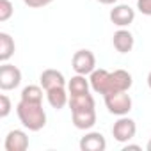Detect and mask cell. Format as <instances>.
I'll return each instance as SVG.
<instances>
[{
    "label": "cell",
    "mask_w": 151,
    "mask_h": 151,
    "mask_svg": "<svg viewBox=\"0 0 151 151\" xmlns=\"http://www.w3.org/2000/svg\"><path fill=\"white\" fill-rule=\"evenodd\" d=\"M89 82H91V89L98 94H112V93H123V91H130L133 78L132 75L124 69H114V71H107V69H94L89 75Z\"/></svg>",
    "instance_id": "1"
},
{
    "label": "cell",
    "mask_w": 151,
    "mask_h": 151,
    "mask_svg": "<svg viewBox=\"0 0 151 151\" xmlns=\"http://www.w3.org/2000/svg\"><path fill=\"white\" fill-rule=\"evenodd\" d=\"M16 114L20 123L30 132H39L46 126V112L43 109V103L20 100V103L16 105Z\"/></svg>",
    "instance_id": "2"
},
{
    "label": "cell",
    "mask_w": 151,
    "mask_h": 151,
    "mask_svg": "<svg viewBox=\"0 0 151 151\" xmlns=\"http://www.w3.org/2000/svg\"><path fill=\"white\" fill-rule=\"evenodd\" d=\"M105 105L109 109L110 114L114 116H126L132 107H133V101L128 94V91H123V93H112V94H105Z\"/></svg>",
    "instance_id": "3"
},
{
    "label": "cell",
    "mask_w": 151,
    "mask_h": 151,
    "mask_svg": "<svg viewBox=\"0 0 151 151\" xmlns=\"http://www.w3.org/2000/svg\"><path fill=\"white\" fill-rule=\"evenodd\" d=\"M71 66L75 69V73L78 75H91L96 69V57L91 50H78L75 52L73 59H71Z\"/></svg>",
    "instance_id": "4"
},
{
    "label": "cell",
    "mask_w": 151,
    "mask_h": 151,
    "mask_svg": "<svg viewBox=\"0 0 151 151\" xmlns=\"http://www.w3.org/2000/svg\"><path fill=\"white\" fill-rule=\"evenodd\" d=\"M135 133H137V124L132 117H126V116H121L112 126V135L121 144L130 142L135 137Z\"/></svg>",
    "instance_id": "5"
},
{
    "label": "cell",
    "mask_w": 151,
    "mask_h": 151,
    "mask_svg": "<svg viewBox=\"0 0 151 151\" xmlns=\"http://www.w3.org/2000/svg\"><path fill=\"white\" fill-rule=\"evenodd\" d=\"M22 84V71L20 68L2 62L0 66V89L2 91H13Z\"/></svg>",
    "instance_id": "6"
},
{
    "label": "cell",
    "mask_w": 151,
    "mask_h": 151,
    "mask_svg": "<svg viewBox=\"0 0 151 151\" xmlns=\"http://www.w3.org/2000/svg\"><path fill=\"white\" fill-rule=\"evenodd\" d=\"M109 16H110V22H112L114 25L124 29V27H128L130 23H133V20H135V11H133L130 6H126V4H119V6H116V7L110 11Z\"/></svg>",
    "instance_id": "7"
},
{
    "label": "cell",
    "mask_w": 151,
    "mask_h": 151,
    "mask_svg": "<svg viewBox=\"0 0 151 151\" xmlns=\"http://www.w3.org/2000/svg\"><path fill=\"white\" fill-rule=\"evenodd\" d=\"M29 147V137L23 130H11L6 137L4 149L6 151H25Z\"/></svg>",
    "instance_id": "8"
},
{
    "label": "cell",
    "mask_w": 151,
    "mask_h": 151,
    "mask_svg": "<svg viewBox=\"0 0 151 151\" xmlns=\"http://www.w3.org/2000/svg\"><path fill=\"white\" fill-rule=\"evenodd\" d=\"M80 149L82 151H105L107 149V140H105L103 133L89 132L80 139Z\"/></svg>",
    "instance_id": "9"
},
{
    "label": "cell",
    "mask_w": 151,
    "mask_h": 151,
    "mask_svg": "<svg viewBox=\"0 0 151 151\" xmlns=\"http://www.w3.org/2000/svg\"><path fill=\"white\" fill-rule=\"evenodd\" d=\"M39 82H41V87L45 91H50V89H55V87H66V78L64 75L57 69H45L39 77Z\"/></svg>",
    "instance_id": "10"
},
{
    "label": "cell",
    "mask_w": 151,
    "mask_h": 151,
    "mask_svg": "<svg viewBox=\"0 0 151 151\" xmlns=\"http://www.w3.org/2000/svg\"><path fill=\"white\" fill-rule=\"evenodd\" d=\"M112 45L114 48L119 52V53H128L133 50V45H135V39H133V34L126 29H119L117 32H114V37H112Z\"/></svg>",
    "instance_id": "11"
},
{
    "label": "cell",
    "mask_w": 151,
    "mask_h": 151,
    "mask_svg": "<svg viewBox=\"0 0 151 151\" xmlns=\"http://www.w3.org/2000/svg\"><path fill=\"white\" fill-rule=\"evenodd\" d=\"M71 119H73L75 128H78V130H91L96 124V110L89 109V110L71 112Z\"/></svg>",
    "instance_id": "12"
},
{
    "label": "cell",
    "mask_w": 151,
    "mask_h": 151,
    "mask_svg": "<svg viewBox=\"0 0 151 151\" xmlns=\"http://www.w3.org/2000/svg\"><path fill=\"white\" fill-rule=\"evenodd\" d=\"M68 105H69L71 112H77V110H89V109H94V107H96L94 98H93V94H89V93L69 96V103H68Z\"/></svg>",
    "instance_id": "13"
},
{
    "label": "cell",
    "mask_w": 151,
    "mask_h": 151,
    "mask_svg": "<svg viewBox=\"0 0 151 151\" xmlns=\"http://www.w3.org/2000/svg\"><path fill=\"white\" fill-rule=\"evenodd\" d=\"M46 100L52 105V109L60 110V109H64L69 103V94L66 93L64 87H55V89L46 91Z\"/></svg>",
    "instance_id": "14"
},
{
    "label": "cell",
    "mask_w": 151,
    "mask_h": 151,
    "mask_svg": "<svg viewBox=\"0 0 151 151\" xmlns=\"http://www.w3.org/2000/svg\"><path fill=\"white\" fill-rule=\"evenodd\" d=\"M89 87H91V82L86 78V75H78V73L75 75V77H71V80L68 82V93H69V96L89 93Z\"/></svg>",
    "instance_id": "15"
},
{
    "label": "cell",
    "mask_w": 151,
    "mask_h": 151,
    "mask_svg": "<svg viewBox=\"0 0 151 151\" xmlns=\"http://www.w3.org/2000/svg\"><path fill=\"white\" fill-rule=\"evenodd\" d=\"M14 50H16L14 39L7 32H0V60L7 62L14 55Z\"/></svg>",
    "instance_id": "16"
},
{
    "label": "cell",
    "mask_w": 151,
    "mask_h": 151,
    "mask_svg": "<svg viewBox=\"0 0 151 151\" xmlns=\"http://www.w3.org/2000/svg\"><path fill=\"white\" fill-rule=\"evenodd\" d=\"M22 100L32 103H43V89L39 86H27L22 91Z\"/></svg>",
    "instance_id": "17"
},
{
    "label": "cell",
    "mask_w": 151,
    "mask_h": 151,
    "mask_svg": "<svg viewBox=\"0 0 151 151\" xmlns=\"http://www.w3.org/2000/svg\"><path fill=\"white\" fill-rule=\"evenodd\" d=\"M14 13V6L11 0H0V22H7Z\"/></svg>",
    "instance_id": "18"
},
{
    "label": "cell",
    "mask_w": 151,
    "mask_h": 151,
    "mask_svg": "<svg viewBox=\"0 0 151 151\" xmlns=\"http://www.w3.org/2000/svg\"><path fill=\"white\" fill-rule=\"evenodd\" d=\"M11 109H13V105H11L9 96L7 94H0V117L6 119L11 114Z\"/></svg>",
    "instance_id": "19"
},
{
    "label": "cell",
    "mask_w": 151,
    "mask_h": 151,
    "mask_svg": "<svg viewBox=\"0 0 151 151\" xmlns=\"http://www.w3.org/2000/svg\"><path fill=\"white\" fill-rule=\"evenodd\" d=\"M53 2V0H23V4L30 9H41V7H46Z\"/></svg>",
    "instance_id": "20"
},
{
    "label": "cell",
    "mask_w": 151,
    "mask_h": 151,
    "mask_svg": "<svg viewBox=\"0 0 151 151\" xmlns=\"http://www.w3.org/2000/svg\"><path fill=\"white\" fill-rule=\"evenodd\" d=\"M137 9L144 16H151V0H137Z\"/></svg>",
    "instance_id": "21"
},
{
    "label": "cell",
    "mask_w": 151,
    "mask_h": 151,
    "mask_svg": "<svg viewBox=\"0 0 151 151\" xmlns=\"http://www.w3.org/2000/svg\"><path fill=\"white\" fill-rule=\"evenodd\" d=\"M123 149H124V151H128V149H135V151H139V149H140V146H137V144H128V142H126Z\"/></svg>",
    "instance_id": "22"
},
{
    "label": "cell",
    "mask_w": 151,
    "mask_h": 151,
    "mask_svg": "<svg viewBox=\"0 0 151 151\" xmlns=\"http://www.w3.org/2000/svg\"><path fill=\"white\" fill-rule=\"evenodd\" d=\"M100 4H105V6H112V4H116L117 0H98Z\"/></svg>",
    "instance_id": "23"
},
{
    "label": "cell",
    "mask_w": 151,
    "mask_h": 151,
    "mask_svg": "<svg viewBox=\"0 0 151 151\" xmlns=\"http://www.w3.org/2000/svg\"><path fill=\"white\" fill-rule=\"evenodd\" d=\"M147 87H149V89H151V71H149V73H147Z\"/></svg>",
    "instance_id": "24"
},
{
    "label": "cell",
    "mask_w": 151,
    "mask_h": 151,
    "mask_svg": "<svg viewBox=\"0 0 151 151\" xmlns=\"http://www.w3.org/2000/svg\"><path fill=\"white\" fill-rule=\"evenodd\" d=\"M146 149H147V151H151V139L147 140V146H146Z\"/></svg>",
    "instance_id": "25"
}]
</instances>
